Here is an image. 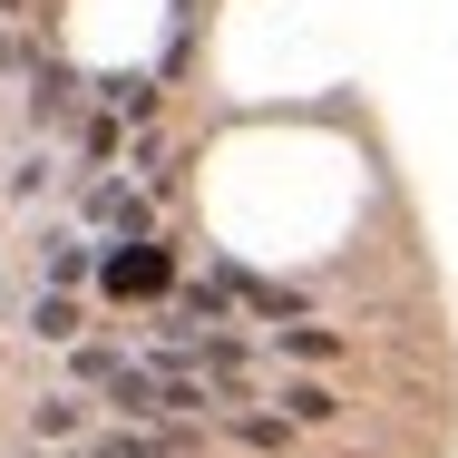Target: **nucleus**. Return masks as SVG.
<instances>
[{
  "label": "nucleus",
  "mask_w": 458,
  "mask_h": 458,
  "mask_svg": "<svg viewBox=\"0 0 458 458\" xmlns=\"http://www.w3.org/2000/svg\"><path fill=\"white\" fill-rule=\"evenodd\" d=\"M166 283H176V264H166V244H147V234L107 254V293H166Z\"/></svg>",
  "instance_id": "nucleus-1"
},
{
  "label": "nucleus",
  "mask_w": 458,
  "mask_h": 458,
  "mask_svg": "<svg viewBox=\"0 0 458 458\" xmlns=\"http://www.w3.org/2000/svg\"><path fill=\"white\" fill-rule=\"evenodd\" d=\"M283 352H293V361H332V332H302V322H283Z\"/></svg>",
  "instance_id": "nucleus-6"
},
{
  "label": "nucleus",
  "mask_w": 458,
  "mask_h": 458,
  "mask_svg": "<svg viewBox=\"0 0 458 458\" xmlns=\"http://www.w3.org/2000/svg\"><path fill=\"white\" fill-rule=\"evenodd\" d=\"M332 410H342V400H332L322 380H293V390H283V420H332Z\"/></svg>",
  "instance_id": "nucleus-4"
},
{
  "label": "nucleus",
  "mask_w": 458,
  "mask_h": 458,
  "mask_svg": "<svg viewBox=\"0 0 458 458\" xmlns=\"http://www.w3.org/2000/svg\"><path fill=\"white\" fill-rule=\"evenodd\" d=\"M79 274H89V244L59 234V244H49V283H79Z\"/></svg>",
  "instance_id": "nucleus-7"
},
{
  "label": "nucleus",
  "mask_w": 458,
  "mask_h": 458,
  "mask_svg": "<svg viewBox=\"0 0 458 458\" xmlns=\"http://www.w3.org/2000/svg\"><path fill=\"white\" fill-rule=\"evenodd\" d=\"M79 322H89V312H79L69 293H39V312H30V332H39V342H69Z\"/></svg>",
  "instance_id": "nucleus-2"
},
{
  "label": "nucleus",
  "mask_w": 458,
  "mask_h": 458,
  "mask_svg": "<svg viewBox=\"0 0 458 458\" xmlns=\"http://www.w3.org/2000/svg\"><path fill=\"white\" fill-rule=\"evenodd\" d=\"M89 215H98V225H147V195H137V185H98Z\"/></svg>",
  "instance_id": "nucleus-3"
},
{
  "label": "nucleus",
  "mask_w": 458,
  "mask_h": 458,
  "mask_svg": "<svg viewBox=\"0 0 458 458\" xmlns=\"http://www.w3.org/2000/svg\"><path fill=\"white\" fill-rule=\"evenodd\" d=\"M79 429H89L79 400H39V439H79Z\"/></svg>",
  "instance_id": "nucleus-5"
}]
</instances>
